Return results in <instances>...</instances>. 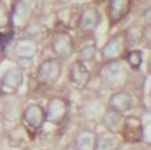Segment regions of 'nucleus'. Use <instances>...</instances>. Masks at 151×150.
<instances>
[{
	"mask_svg": "<svg viewBox=\"0 0 151 150\" xmlns=\"http://www.w3.org/2000/svg\"><path fill=\"white\" fill-rule=\"evenodd\" d=\"M24 119L29 126L38 129L46 120L45 110L39 104H31L24 111Z\"/></svg>",
	"mask_w": 151,
	"mask_h": 150,
	"instance_id": "9b49d317",
	"label": "nucleus"
},
{
	"mask_svg": "<svg viewBox=\"0 0 151 150\" xmlns=\"http://www.w3.org/2000/svg\"><path fill=\"white\" fill-rule=\"evenodd\" d=\"M120 142L114 133H106L97 137L94 150H117Z\"/></svg>",
	"mask_w": 151,
	"mask_h": 150,
	"instance_id": "2eb2a0df",
	"label": "nucleus"
},
{
	"mask_svg": "<svg viewBox=\"0 0 151 150\" xmlns=\"http://www.w3.org/2000/svg\"><path fill=\"white\" fill-rule=\"evenodd\" d=\"M123 138L127 143H138L143 138V125L139 118L129 116L124 119L122 126Z\"/></svg>",
	"mask_w": 151,
	"mask_h": 150,
	"instance_id": "20e7f679",
	"label": "nucleus"
},
{
	"mask_svg": "<svg viewBox=\"0 0 151 150\" xmlns=\"http://www.w3.org/2000/svg\"><path fill=\"white\" fill-rule=\"evenodd\" d=\"M96 141H97V135L93 131L83 130L77 135L74 139L76 150H94Z\"/></svg>",
	"mask_w": 151,
	"mask_h": 150,
	"instance_id": "4468645a",
	"label": "nucleus"
},
{
	"mask_svg": "<svg viewBox=\"0 0 151 150\" xmlns=\"http://www.w3.org/2000/svg\"><path fill=\"white\" fill-rule=\"evenodd\" d=\"M68 112V104L67 102L61 97H54L51 98L47 103L45 116L46 120L52 124H61Z\"/></svg>",
	"mask_w": 151,
	"mask_h": 150,
	"instance_id": "7ed1b4c3",
	"label": "nucleus"
},
{
	"mask_svg": "<svg viewBox=\"0 0 151 150\" xmlns=\"http://www.w3.org/2000/svg\"><path fill=\"white\" fill-rule=\"evenodd\" d=\"M126 63L130 65L131 69L138 70L143 63V52L139 50H133L126 54Z\"/></svg>",
	"mask_w": 151,
	"mask_h": 150,
	"instance_id": "a211bd4d",
	"label": "nucleus"
},
{
	"mask_svg": "<svg viewBox=\"0 0 151 150\" xmlns=\"http://www.w3.org/2000/svg\"><path fill=\"white\" fill-rule=\"evenodd\" d=\"M90 78H91V74L86 69V66L84 65V63L78 60L72 65L70 71V79L77 87L79 89L85 87L88 84Z\"/></svg>",
	"mask_w": 151,
	"mask_h": 150,
	"instance_id": "f8f14e48",
	"label": "nucleus"
},
{
	"mask_svg": "<svg viewBox=\"0 0 151 150\" xmlns=\"http://www.w3.org/2000/svg\"><path fill=\"white\" fill-rule=\"evenodd\" d=\"M66 150H76V149H71V148H68V149H66Z\"/></svg>",
	"mask_w": 151,
	"mask_h": 150,
	"instance_id": "4be33fe9",
	"label": "nucleus"
},
{
	"mask_svg": "<svg viewBox=\"0 0 151 150\" xmlns=\"http://www.w3.org/2000/svg\"><path fill=\"white\" fill-rule=\"evenodd\" d=\"M52 50L54 52V54L60 58V59H68L72 53H73V41H72V38L66 34V33H63V34H59L54 40H53V44H52Z\"/></svg>",
	"mask_w": 151,
	"mask_h": 150,
	"instance_id": "1a4fd4ad",
	"label": "nucleus"
},
{
	"mask_svg": "<svg viewBox=\"0 0 151 150\" xmlns=\"http://www.w3.org/2000/svg\"><path fill=\"white\" fill-rule=\"evenodd\" d=\"M143 17H144V21H145V24H146L147 26L151 27V6L144 12Z\"/></svg>",
	"mask_w": 151,
	"mask_h": 150,
	"instance_id": "412c9836",
	"label": "nucleus"
},
{
	"mask_svg": "<svg viewBox=\"0 0 151 150\" xmlns=\"http://www.w3.org/2000/svg\"><path fill=\"white\" fill-rule=\"evenodd\" d=\"M24 80V74L20 67H11L8 69L0 81V86L2 89V91L5 92H15L20 85L22 84Z\"/></svg>",
	"mask_w": 151,
	"mask_h": 150,
	"instance_id": "0eeeda50",
	"label": "nucleus"
},
{
	"mask_svg": "<svg viewBox=\"0 0 151 150\" xmlns=\"http://www.w3.org/2000/svg\"><path fill=\"white\" fill-rule=\"evenodd\" d=\"M99 22H100L99 12L93 7H87V8L83 9V12L79 15L78 27L83 32L91 33L98 27Z\"/></svg>",
	"mask_w": 151,
	"mask_h": 150,
	"instance_id": "6e6552de",
	"label": "nucleus"
},
{
	"mask_svg": "<svg viewBox=\"0 0 151 150\" xmlns=\"http://www.w3.org/2000/svg\"><path fill=\"white\" fill-rule=\"evenodd\" d=\"M123 122V116L120 112H117L114 110L109 109L107 112L104 116V125L112 132L117 130V128L122 124Z\"/></svg>",
	"mask_w": 151,
	"mask_h": 150,
	"instance_id": "f3484780",
	"label": "nucleus"
},
{
	"mask_svg": "<svg viewBox=\"0 0 151 150\" xmlns=\"http://www.w3.org/2000/svg\"><path fill=\"white\" fill-rule=\"evenodd\" d=\"M132 104H133L132 96H131L129 92H126V91H124V90H120V91L114 92V93L110 97V100H109V109L123 113V112L129 111V110L132 107Z\"/></svg>",
	"mask_w": 151,
	"mask_h": 150,
	"instance_id": "9d476101",
	"label": "nucleus"
},
{
	"mask_svg": "<svg viewBox=\"0 0 151 150\" xmlns=\"http://www.w3.org/2000/svg\"><path fill=\"white\" fill-rule=\"evenodd\" d=\"M100 77L109 87H120L126 80V71L119 60L107 61L100 71Z\"/></svg>",
	"mask_w": 151,
	"mask_h": 150,
	"instance_id": "f257e3e1",
	"label": "nucleus"
},
{
	"mask_svg": "<svg viewBox=\"0 0 151 150\" xmlns=\"http://www.w3.org/2000/svg\"><path fill=\"white\" fill-rule=\"evenodd\" d=\"M31 13V0H18L13 9V19L19 21L27 20Z\"/></svg>",
	"mask_w": 151,
	"mask_h": 150,
	"instance_id": "dca6fc26",
	"label": "nucleus"
},
{
	"mask_svg": "<svg viewBox=\"0 0 151 150\" xmlns=\"http://www.w3.org/2000/svg\"><path fill=\"white\" fill-rule=\"evenodd\" d=\"M61 74V64L58 59L50 58L42 61L38 69V76L40 79L48 84L55 83Z\"/></svg>",
	"mask_w": 151,
	"mask_h": 150,
	"instance_id": "423d86ee",
	"label": "nucleus"
},
{
	"mask_svg": "<svg viewBox=\"0 0 151 150\" xmlns=\"http://www.w3.org/2000/svg\"><path fill=\"white\" fill-rule=\"evenodd\" d=\"M126 48V35L124 33H117L110 38V40L101 48V57L107 61L118 60L125 52Z\"/></svg>",
	"mask_w": 151,
	"mask_h": 150,
	"instance_id": "f03ea898",
	"label": "nucleus"
},
{
	"mask_svg": "<svg viewBox=\"0 0 151 150\" xmlns=\"http://www.w3.org/2000/svg\"><path fill=\"white\" fill-rule=\"evenodd\" d=\"M38 51L37 43L33 39L24 38L15 44L14 52L19 59H31Z\"/></svg>",
	"mask_w": 151,
	"mask_h": 150,
	"instance_id": "ddd939ff",
	"label": "nucleus"
},
{
	"mask_svg": "<svg viewBox=\"0 0 151 150\" xmlns=\"http://www.w3.org/2000/svg\"><path fill=\"white\" fill-rule=\"evenodd\" d=\"M12 21V13L4 0H0V28L7 27Z\"/></svg>",
	"mask_w": 151,
	"mask_h": 150,
	"instance_id": "6ab92c4d",
	"label": "nucleus"
},
{
	"mask_svg": "<svg viewBox=\"0 0 151 150\" xmlns=\"http://www.w3.org/2000/svg\"><path fill=\"white\" fill-rule=\"evenodd\" d=\"M96 56V46L94 45H85L81 47L79 52V61H91Z\"/></svg>",
	"mask_w": 151,
	"mask_h": 150,
	"instance_id": "aec40b11",
	"label": "nucleus"
},
{
	"mask_svg": "<svg viewBox=\"0 0 151 150\" xmlns=\"http://www.w3.org/2000/svg\"><path fill=\"white\" fill-rule=\"evenodd\" d=\"M132 0H110L107 6V15L111 25L122 21L131 11Z\"/></svg>",
	"mask_w": 151,
	"mask_h": 150,
	"instance_id": "39448f33",
	"label": "nucleus"
}]
</instances>
